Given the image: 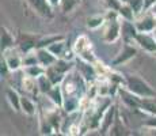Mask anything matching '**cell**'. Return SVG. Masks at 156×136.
Instances as JSON below:
<instances>
[{
	"label": "cell",
	"instance_id": "cell-1",
	"mask_svg": "<svg viewBox=\"0 0 156 136\" xmlns=\"http://www.w3.org/2000/svg\"><path fill=\"white\" fill-rule=\"evenodd\" d=\"M125 87L140 98H154V97H156L155 90L145 80L140 79L139 76H134V75H125Z\"/></svg>",
	"mask_w": 156,
	"mask_h": 136
},
{
	"label": "cell",
	"instance_id": "cell-2",
	"mask_svg": "<svg viewBox=\"0 0 156 136\" xmlns=\"http://www.w3.org/2000/svg\"><path fill=\"white\" fill-rule=\"evenodd\" d=\"M73 50L76 53V56L79 59L84 60L87 63H91L94 64L97 61V57H95V53H94V48H92V42L90 41V38L87 35H80V37L76 38L73 44Z\"/></svg>",
	"mask_w": 156,
	"mask_h": 136
},
{
	"label": "cell",
	"instance_id": "cell-3",
	"mask_svg": "<svg viewBox=\"0 0 156 136\" xmlns=\"http://www.w3.org/2000/svg\"><path fill=\"white\" fill-rule=\"evenodd\" d=\"M106 27L103 30V35L102 40L106 44H114L119 37H121V22L118 18L114 19H106Z\"/></svg>",
	"mask_w": 156,
	"mask_h": 136
},
{
	"label": "cell",
	"instance_id": "cell-4",
	"mask_svg": "<svg viewBox=\"0 0 156 136\" xmlns=\"http://www.w3.org/2000/svg\"><path fill=\"white\" fill-rule=\"evenodd\" d=\"M3 59L7 63L10 71H18L23 67V57L19 54V50L15 48H10V49L3 52Z\"/></svg>",
	"mask_w": 156,
	"mask_h": 136
},
{
	"label": "cell",
	"instance_id": "cell-5",
	"mask_svg": "<svg viewBox=\"0 0 156 136\" xmlns=\"http://www.w3.org/2000/svg\"><path fill=\"white\" fill-rule=\"evenodd\" d=\"M117 116H118L117 106L114 104H112L109 108L106 109V112L103 113V116H102L101 125H99V129H101L102 134H109L107 131H110V128L113 127V124H114V121H115Z\"/></svg>",
	"mask_w": 156,
	"mask_h": 136
},
{
	"label": "cell",
	"instance_id": "cell-6",
	"mask_svg": "<svg viewBox=\"0 0 156 136\" xmlns=\"http://www.w3.org/2000/svg\"><path fill=\"white\" fill-rule=\"evenodd\" d=\"M134 42L139 45L141 49L147 50L149 53L156 52V40L152 33H139L134 38Z\"/></svg>",
	"mask_w": 156,
	"mask_h": 136
},
{
	"label": "cell",
	"instance_id": "cell-7",
	"mask_svg": "<svg viewBox=\"0 0 156 136\" xmlns=\"http://www.w3.org/2000/svg\"><path fill=\"white\" fill-rule=\"evenodd\" d=\"M136 54H137V49H136V48H134L133 45H130V42H125L124 49L117 54V57L112 61V65L125 64V63H128L129 60L133 59Z\"/></svg>",
	"mask_w": 156,
	"mask_h": 136
},
{
	"label": "cell",
	"instance_id": "cell-8",
	"mask_svg": "<svg viewBox=\"0 0 156 136\" xmlns=\"http://www.w3.org/2000/svg\"><path fill=\"white\" fill-rule=\"evenodd\" d=\"M27 3L31 6V8L35 11L38 15L45 18L52 17V8L53 6L49 3V0H27Z\"/></svg>",
	"mask_w": 156,
	"mask_h": 136
},
{
	"label": "cell",
	"instance_id": "cell-9",
	"mask_svg": "<svg viewBox=\"0 0 156 136\" xmlns=\"http://www.w3.org/2000/svg\"><path fill=\"white\" fill-rule=\"evenodd\" d=\"M118 94L121 95L122 102H124L128 108H130V109H140V105H141V98H140V97H137V95H134L132 91H129L126 87H125L124 90L119 87Z\"/></svg>",
	"mask_w": 156,
	"mask_h": 136
},
{
	"label": "cell",
	"instance_id": "cell-10",
	"mask_svg": "<svg viewBox=\"0 0 156 136\" xmlns=\"http://www.w3.org/2000/svg\"><path fill=\"white\" fill-rule=\"evenodd\" d=\"M134 25H136L139 33H152L156 27V17L149 13L144 18L139 19L137 22H134Z\"/></svg>",
	"mask_w": 156,
	"mask_h": 136
},
{
	"label": "cell",
	"instance_id": "cell-11",
	"mask_svg": "<svg viewBox=\"0 0 156 136\" xmlns=\"http://www.w3.org/2000/svg\"><path fill=\"white\" fill-rule=\"evenodd\" d=\"M139 34L137 31V27L134 25L132 20H126V19H122L121 22V35L124 38L125 42H130V41H134L136 35Z\"/></svg>",
	"mask_w": 156,
	"mask_h": 136
},
{
	"label": "cell",
	"instance_id": "cell-12",
	"mask_svg": "<svg viewBox=\"0 0 156 136\" xmlns=\"http://www.w3.org/2000/svg\"><path fill=\"white\" fill-rule=\"evenodd\" d=\"M35 53H37V57H38V63L41 65H44L45 68L50 67V65H53L57 61V57L48 48H37Z\"/></svg>",
	"mask_w": 156,
	"mask_h": 136
},
{
	"label": "cell",
	"instance_id": "cell-13",
	"mask_svg": "<svg viewBox=\"0 0 156 136\" xmlns=\"http://www.w3.org/2000/svg\"><path fill=\"white\" fill-rule=\"evenodd\" d=\"M37 44L35 37L29 34H20L19 35V41H18V48H19L20 52L23 53H30L33 50L37 49Z\"/></svg>",
	"mask_w": 156,
	"mask_h": 136
},
{
	"label": "cell",
	"instance_id": "cell-14",
	"mask_svg": "<svg viewBox=\"0 0 156 136\" xmlns=\"http://www.w3.org/2000/svg\"><path fill=\"white\" fill-rule=\"evenodd\" d=\"M80 104H82V98L76 95H64V104L62 108L68 114L76 112L77 109H80Z\"/></svg>",
	"mask_w": 156,
	"mask_h": 136
},
{
	"label": "cell",
	"instance_id": "cell-15",
	"mask_svg": "<svg viewBox=\"0 0 156 136\" xmlns=\"http://www.w3.org/2000/svg\"><path fill=\"white\" fill-rule=\"evenodd\" d=\"M48 97H49L50 101L57 108H62V104H64V91H62V87L60 84H55L52 87V90L48 93Z\"/></svg>",
	"mask_w": 156,
	"mask_h": 136
},
{
	"label": "cell",
	"instance_id": "cell-16",
	"mask_svg": "<svg viewBox=\"0 0 156 136\" xmlns=\"http://www.w3.org/2000/svg\"><path fill=\"white\" fill-rule=\"evenodd\" d=\"M23 72H25L26 75H29V76L37 79V78H40L41 75H44L45 72H46V68L38 63V64H33V65H25V67H23Z\"/></svg>",
	"mask_w": 156,
	"mask_h": 136
},
{
	"label": "cell",
	"instance_id": "cell-17",
	"mask_svg": "<svg viewBox=\"0 0 156 136\" xmlns=\"http://www.w3.org/2000/svg\"><path fill=\"white\" fill-rule=\"evenodd\" d=\"M20 110L25 114H27V116H34L37 113V106H35V104L30 98L22 97L20 98Z\"/></svg>",
	"mask_w": 156,
	"mask_h": 136
},
{
	"label": "cell",
	"instance_id": "cell-18",
	"mask_svg": "<svg viewBox=\"0 0 156 136\" xmlns=\"http://www.w3.org/2000/svg\"><path fill=\"white\" fill-rule=\"evenodd\" d=\"M45 74L49 76V79L52 80L53 84H61L62 80H64V78H65V74L60 72L58 69L55 67V65H50V67H48Z\"/></svg>",
	"mask_w": 156,
	"mask_h": 136
},
{
	"label": "cell",
	"instance_id": "cell-19",
	"mask_svg": "<svg viewBox=\"0 0 156 136\" xmlns=\"http://www.w3.org/2000/svg\"><path fill=\"white\" fill-rule=\"evenodd\" d=\"M37 84H38V90H40L41 94H48V93L52 90V87L55 86L46 74H44V75H41L40 78H37Z\"/></svg>",
	"mask_w": 156,
	"mask_h": 136
},
{
	"label": "cell",
	"instance_id": "cell-20",
	"mask_svg": "<svg viewBox=\"0 0 156 136\" xmlns=\"http://www.w3.org/2000/svg\"><path fill=\"white\" fill-rule=\"evenodd\" d=\"M0 40H2V52L10 49V48H14V45H15L14 37L5 27H2V38Z\"/></svg>",
	"mask_w": 156,
	"mask_h": 136
},
{
	"label": "cell",
	"instance_id": "cell-21",
	"mask_svg": "<svg viewBox=\"0 0 156 136\" xmlns=\"http://www.w3.org/2000/svg\"><path fill=\"white\" fill-rule=\"evenodd\" d=\"M5 97H7V101H8V104L11 105V108H12L14 110L19 112L20 110V98H22V97H19V94L12 89H8L7 91H5Z\"/></svg>",
	"mask_w": 156,
	"mask_h": 136
},
{
	"label": "cell",
	"instance_id": "cell-22",
	"mask_svg": "<svg viewBox=\"0 0 156 136\" xmlns=\"http://www.w3.org/2000/svg\"><path fill=\"white\" fill-rule=\"evenodd\" d=\"M140 110L148 113L149 116L156 114V97H154V98H141Z\"/></svg>",
	"mask_w": 156,
	"mask_h": 136
},
{
	"label": "cell",
	"instance_id": "cell-23",
	"mask_svg": "<svg viewBox=\"0 0 156 136\" xmlns=\"http://www.w3.org/2000/svg\"><path fill=\"white\" fill-rule=\"evenodd\" d=\"M46 48L55 54L57 59H60V57L62 56V53L65 52V41H64V38H60V40H57L55 42H52L50 45H48Z\"/></svg>",
	"mask_w": 156,
	"mask_h": 136
},
{
	"label": "cell",
	"instance_id": "cell-24",
	"mask_svg": "<svg viewBox=\"0 0 156 136\" xmlns=\"http://www.w3.org/2000/svg\"><path fill=\"white\" fill-rule=\"evenodd\" d=\"M106 22V17H102V15H92V17H88L86 20V25L90 30H97L102 27Z\"/></svg>",
	"mask_w": 156,
	"mask_h": 136
},
{
	"label": "cell",
	"instance_id": "cell-25",
	"mask_svg": "<svg viewBox=\"0 0 156 136\" xmlns=\"http://www.w3.org/2000/svg\"><path fill=\"white\" fill-rule=\"evenodd\" d=\"M22 86H23V90H25V91H27V93H37V91H40V90H38L37 79H35V78L29 76V75L23 76Z\"/></svg>",
	"mask_w": 156,
	"mask_h": 136
},
{
	"label": "cell",
	"instance_id": "cell-26",
	"mask_svg": "<svg viewBox=\"0 0 156 136\" xmlns=\"http://www.w3.org/2000/svg\"><path fill=\"white\" fill-rule=\"evenodd\" d=\"M118 14H119V18L126 19V20H132V22H133V19H134V15H136L133 8H132L128 3L121 4V7H119V10H118Z\"/></svg>",
	"mask_w": 156,
	"mask_h": 136
},
{
	"label": "cell",
	"instance_id": "cell-27",
	"mask_svg": "<svg viewBox=\"0 0 156 136\" xmlns=\"http://www.w3.org/2000/svg\"><path fill=\"white\" fill-rule=\"evenodd\" d=\"M55 67L58 69L60 72H62V74H67V72H71V69H72V61H68V60H65V59H57V61L55 63Z\"/></svg>",
	"mask_w": 156,
	"mask_h": 136
},
{
	"label": "cell",
	"instance_id": "cell-28",
	"mask_svg": "<svg viewBox=\"0 0 156 136\" xmlns=\"http://www.w3.org/2000/svg\"><path fill=\"white\" fill-rule=\"evenodd\" d=\"M80 0H61L60 3V7H61L62 13H71L77 4H79Z\"/></svg>",
	"mask_w": 156,
	"mask_h": 136
},
{
	"label": "cell",
	"instance_id": "cell-29",
	"mask_svg": "<svg viewBox=\"0 0 156 136\" xmlns=\"http://www.w3.org/2000/svg\"><path fill=\"white\" fill-rule=\"evenodd\" d=\"M125 3H128V4L133 8L134 14H140L144 8H145L144 0H125Z\"/></svg>",
	"mask_w": 156,
	"mask_h": 136
},
{
	"label": "cell",
	"instance_id": "cell-30",
	"mask_svg": "<svg viewBox=\"0 0 156 136\" xmlns=\"http://www.w3.org/2000/svg\"><path fill=\"white\" fill-rule=\"evenodd\" d=\"M103 2L110 10H115V11H118L119 7H121V4H122L121 0H103Z\"/></svg>",
	"mask_w": 156,
	"mask_h": 136
},
{
	"label": "cell",
	"instance_id": "cell-31",
	"mask_svg": "<svg viewBox=\"0 0 156 136\" xmlns=\"http://www.w3.org/2000/svg\"><path fill=\"white\" fill-rule=\"evenodd\" d=\"M144 127L151 128V129H156V114H152L151 117H148V119L144 121Z\"/></svg>",
	"mask_w": 156,
	"mask_h": 136
},
{
	"label": "cell",
	"instance_id": "cell-32",
	"mask_svg": "<svg viewBox=\"0 0 156 136\" xmlns=\"http://www.w3.org/2000/svg\"><path fill=\"white\" fill-rule=\"evenodd\" d=\"M68 134H69V135H79V134H80L79 125H76V124L71 125V127H69V131H68Z\"/></svg>",
	"mask_w": 156,
	"mask_h": 136
},
{
	"label": "cell",
	"instance_id": "cell-33",
	"mask_svg": "<svg viewBox=\"0 0 156 136\" xmlns=\"http://www.w3.org/2000/svg\"><path fill=\"white\" fill-rule=\"evenodd\" d=\"M156 3V0H144V4H145V10H149Z\"/></svg>",
	"mask_w": 156,
	"mask_h": 136
},
{
	"label": "cell",
	"instance_id": "cell-34",
	"mask_svg": "<svg viewBox=\"0 0 156 136\" xmlns=\"http://www.w3.org/2000/svg\"><path fill=\"white\" fill-rule=\"evenodd\" d=\"M114 76H115V74H113V72H112V74H110V80H112V82L115 80V78H114ZM117 76H118V75H117ZM118 80L121 82V83H124V84H125V76H124V78L119 76V78H118Z\"/></svg>",
	"mask_w": 156,
	"mask_h": 136
},
{
	"label": "cell",
	"instance_id": "cell-35",
	"mask_svg": "<svg viewBox=\"0 0 156 136\" xmlns=\"http://www.w3.org/2000/svg\"><path fill=\"white\" fill-rule=\"evenodd\" d=\"M49 3L53 6V7H56V6H60V3H61V0H49Z\"/></svg>",
	"mask_w": 156,
	"mask_h": 136
},
{
	"label": "cell",
	"instance_id": "cell-36",
	"mask_svg": "<svg viewBox=\"0 0 156 136\" xmlns=\"http://www.w3.org/2000/svg\"><path fill=\"white\" fill-rule=\"evenodd\" d=\"M149 13H151L152 15H155V17H156V3H155L154 6H152L151 8H149Z\"/></svg>",
	"mask_w": 156,
	"mask_h": 136
},
{
	"label": "cell",
	"instance_id": "cell-37",
	"mask_svg": "<svg viewBox=\"0 0 156 136\" xmlns=\"http://www.w3.org/2000/svg\"><path fill=\"white\" fill-rule=\"evenodd\" d=\"M152 34H154V37H155V40H156V27L154 29V31H152Z\"/></svg>",
	"mask_w": 156,
	"mask_h": 136
},
{
	"label": "cell",
	"instance_id": "cell-38",
	"mask_svg": "<svg viewBox=\"0 0 156 136\" xmlns=\"http://www.w3.org/2000/svg\"><path fill=\"white\" fill-rule=\"evenodd\" d=\"M154 54H155V56H156V52H155V53H154Z\"/></svg>",
	"mask_w": 156,
	"mask_h": 136
}]
</instances>
